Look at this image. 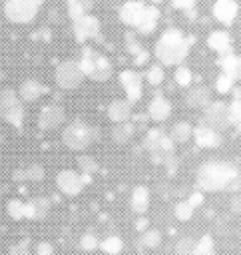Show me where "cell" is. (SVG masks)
<instances>
[{"label": "cell", "instance_id": "cell-1", "mask_svg": "<svg viewBox=\"0 0 241 255\" xmlns=\"http://www.w3.org/2000/svg\"><path fill=\"white\" fill-rule=\"evenodd\" d=\"M239 183V171L233 163L221 159L203 161L195 171V185L199 191H225Z\"/></svg>", "mask_w": 241, "mask_h": 255}, {"label": "cell", "instance_id": "cell-2", "mask_svg": "<svg viewBox=\"0 0 241 255\" xmlns=\"http://www.w3.org/2000/svg\"><path fill=\"white\" fill-rule=\"evenodd\" d=\"M191 46V38H185L181 30L169 28L155 42V58L163 66H179Z\"/></svg>", "mask_w": 241, "mask_h": 255}, {"label": "cell", "instance_id": "cell-3", "mask_svg": "<svg viewBox=\"0 0 241 255\" xmlns=\"http://www.w3.org/2000/svg\"><path fill=\"white\" fill-rule=\"evenodd\" d=\"M78 62H80V68H82L84 76L94 80V82H108L114 74L112 62L104 54L96 52L92 46L82 48V58Z\"/></svg>", "mask_w": 241, "mask_h": 255}, {"label": "cell", "instance_id": "cell-4", "mask_svg": "<svg viewBox=\"0 0 241 255\" xmlns=\"http://www.w3.org/2000/svg\"><path fill=\"white\" fill-rule=\"evenodd\" d=\"M143 145L149 151V157L155 165H163L171 155H175V143L171 141L169 133L159 128H149L143 135Z\"/></svg>", "mask_w": 241, "mask_h": 255}, {"label": "cell", "instance_id": "cell-5", "mask_svg": "<svg viewBox=\"0 0 241 255\" xmlns=\"http://www.w3.org/2000/svg\"><path fill=\"white\" fill-rule=\"evenodd\" d=\"M96 137L98 131L84 120H72L62 129V143L72 151H84Z\"/></svg>", "mask_w": 241, "mask_h": 255}, {"label": "cell", "instance_id": "cell-6", "mask_svg": "<svg viewBox=\"0 0 241 255\" xmlns=\"http://www.w3.org/2000/svg\"><path fill=\"white\" fill-rule=\"evenodd\" d=\"M0 116H2L4 122L14 126L16 129H22L26 112H24V104H22L16 90H12V88L2 90V94H0Z\"/></svg>", "mask_w": 241, "mask_h": 255}, {"label": "cell", "instance_id": "cell-7", "mask_svg": "<svg viewBox=\"0 0 241 255\" xmlns=\"http://www.w3.org/2000/svg\"><path fill=\"white\" fill-rule=\"evenodd\" d=\"M42 0H6L4 16L14 24H28L40 12Z\"/></svg>", "mask_w": 241, "mask_h": 255}, {"label": "cell", "instance_id": "cell-8", "mask_svg": "<svg viewBox=\"0 0 241 255\" xmlns=\"http://www.w3.org/2000/svg\"><path fill=\"white\" fill-rule=\"evenodd\" d=\"M84 72L78 60H62L54 70V80L64 90H74L84 82Z\"/></svg>", "mask_w": 241, "mask_h": 255}, {"label": "cell", "instance_id": "cell-9", "mask_svg": "<svg viewBox=\"0 0 241 255\" xmlns=\"http://www.w3.org/2000/svg\"><path fill=\"white\" fill-rule=\"evenodd\" d=\"M203 126L215 129V131H223L229 124V104H225L223 100H211L205 108H203V116L201 122Z\"/></svg>", "mask_w": 241, "mask_h": 255}, {"label": "cell", "instance_id": "cell-10", "mask_svg": "<svg viewBox=\"0 0 241 255\" xmlns=\"http://www.w3.org/2000/svg\"><path fill=\"white\" fill-rule=\"evenodd\" d=\"M56 187L60 193L74 197V195H80L84 191L86 181L78 169H60L56 175Z\"/></svg>", "mask_w": 241, "mask_h": 255}, {"label": "cell", "instance_id": "cell-11", "mask_svg": "<svg viewBox=\"0 0 241 255\" xmlns=\"http://www.w3.org/2000/svg\"><path fill=\"white\" fill-rule=\"evenodd\" d=\"M72 30L78 42L96 40L100 36V20L92 14H84L78 18H72Z\"/></svg>", "mask_w": 241, "mask_h": 255}, {"label": "cell", "instance_id": "cell-12", "mask_svg": "<svg viewBox=\"0 0 241 255\" xmlns=\"http://www.w3.org/2000/svg\"><path fill=\"white\" fill-rule=\"evenodd\" d=\"M64 122H66V110H64V106L54 104V102L46 104L38 114V128L44 131L58 129Z\"/></svg>", "mask_w": 241, "mask_h": 255}, {"label": "cell", "instance_id": "cell-13", "mask_svg": "<svg viewBox=\"0 0 241 255\" xmlns=\"http://www.w3.org/2000/svg\"><path fill=\"white\" fill-rule=\"evenodd\" d=\"M120 84H121V88H123V92H125V96H127V100H129L131 104L141 98V92H143V78H141V74H139L137 70H131V68L121 70V72H120Z\"/></svg>", "mask_w": 241, "mask_h": 255}, {"label": "cell", "instance_id": "cell-14", "mask_svg": "<svg viewBox=\"0 0 241 255\" xmlns=\"http://www.w3.org/2000/svg\"><path fill=\"white\" fill-rule=\"evenodd\" d=\"M169 114H171V102H169V98L163 96V94H153V98L147 104V116L153 122H163V120L169 118Z\"/></svg>", "mask_w": 241, "mask_h": 255}, {"label": "cell", "instance_id": "cell-15", "mask_svg": "<svg viewBox=\"0 0 241 255\" xmlns=\"http://www.w3.org/2000/svg\"><path fill=\"white\" fill-rule=\"evenodd\" d=\"M237 10H239V6H237L235 0H215L213 6H211V12H213L215 20L225 24V26L233 24V20L237 16Z\"/></svg>", "mask_w": 241, "mask_h": 255}, {"label": "cell", "instance_id": "cell-16", "mask_svg": "<svg viewBox=\"0 0 241 255\" xmlns=\"http://www.w3.org/2000/svg\"><path fill=\"white\" fill-rule=\"evenodd\" d=\"M193 139H195V143L199 147L213 149V147H219L221 133L215 131V129H211V128H207V126H203V124H199V126L193 128Z\"/></svg>", "mask_w": 241, "mask_h": 255}, {"label": "cell", "instance_id": "cell-17", "mask_svg": "<svg viewBox=\"0 0 241 255\" xmlns=\"http://www.w3.org/2000/svg\"><path fill=\"white\" fill-rule=\"evenodd\" d=\"M50 207H52V203H50L48 197H42V195L32 197V199L26 201V219H30V221H42V219L48 217Z\"/></svg>", "mask_w": 241, "mask_h": 255}, {"label": "cell", "instance_id": "cell-18", "mask_svg": "<svg viewBox=\"0 0 241 255\" xmlns=\"http://www.w3.org/2000/svg\"><path fill=\"white\" fill-rule=\"evenodd\" d=\"M131 102L125 98H116L110 102L108 106V118L114 122V124H121V122H129L131 118Z\"/></svg>", "mask_w": 241, "mask_h": 255}, {"label": "cell", "instance_id": "cell-19", "mask_svg": "<svg viewBox=\"0 0 241 255\" xmlns=\"http://www.w3.org/2000/svg\"><path fill=\"white\" fill-rule=\"evenodd\" d=\"M157 22H159V8L153 6V4H145L139 20L135 22V30L141 32V34H151L155 30Z\"/></svg>", "mask_w": 241, "mask_h": 255}, {"label": "cell", "instance_id": "cell-20", "mask_svg": "<svg viewBox=\"0 0 241 255\" xmlns=\"http://www.w3.org/2000/svg\"><path fill=\"white\" fill-rule=\"evenodd\" d=\"M46 92H48V88H46L44 84H40L38 80H32V78L24 80V82L20 84V88H18V96H20L22 102H36V100H40Z\"/></svg>", "mask_w": 241, "mask_h": 255}, {"label": "cell", "instance_id": "cell-21", "mask_svg": "<svg viewBox=\"0 0 241 255\" xmlns=\"http://www.w3.org/2000/svg\"><path fill=\"white\" fill-rule=\"evenodd\" d=\"M149 199H151V193L145 185H135L131 189V195H129V207L133 213L137 215H143L147 209H149Z\"/></svg>", "mask_w": 241, "mask_h": 255}, {"label": "cell", "instance_id": "cell-22", "mask_svg": "<svg viewBox=\"0 0 241 255\" xmlns=\"http://www.w3.org/2000/svg\"><path fill=\"white\" fill-rule=\"evenodd\" d=\"M207 46L213 52H217L219 56L231 54V36H229V32H225V30H213L207 36Z\"/></svg>", "mask_w": 241, "mask_h": 255}, {"label": "cell", "instance_id": "cell-23", "mask_svg": "<svg viewBox=\"0 0 241 255\" xmlns=\"http://www.w3.org/2000/svg\"><path fill=\"white\" fill-rule=\"evenodd\" d=\"M145 4L139 2V0H125L120 8V20L127 26H135V22L139 20L141 12H143Z\"/></svg>", "mask_w": 241, "mask_h": 255}, {"label": "cell", "instance_id": "cell-24", "mask_svg": "<svg viewBox=\"0 0 241 255\" xmlns=\"http://www.w3.org/2000/svg\"><path fill=\"white\" fill-rule=\"evenodd\" d=\"M209 102H211V90L207 86H195L185 96V104L189 108H201L203 110Z\"/></svg>", "mask_w": 241, "mask_h": 255}, {"label": "cell", "instance_id": "cell-25", "mask_svg": "<svg viewBox=\"0 0 241 255\" xmlns=\"http://www.w3.org/2000/svg\"><path fill=\"white\" fill-rule=\"evenodd\" d=\"M221 72L231 76L235 82H241V56L239 54H227L219 58Z\"/></svg>", "mask_w": 241, "mask_h": 255}, {"label": "cell", "instance_id": "cell-26", "mask_svg": "<svg viewBox=\"0 0 241 255\" xmlns=\"http://www.w3.org/2000/svg\"><path fill=\"white\" fill-rule=\"evenodd\" d=\"M161 245V231L155 229V227H149L145 231L139 233L137 237V247L141 251H151V249H157Z\"/></svg>", "mask_w": 241, "mask_h": 255}, {"label": "cell", "instance_id": "cell-27", "mask_svg": "<svg viewBox=\"0 0 241 255\" xmlns=\"http://www.w3.org/2000/svg\"><path fill=\"white\" fill-rule=\"evenodd\" d=\"M135 133V126L131 122H121V124H114L112 128V139L118 145H125Z\"/></svg>", "mask_w": 241, "mask_h": 255}, {"label": "cell", "instance_id": "cell-28", "mask_svg": "<svg viewBox=\"0 0 241 255\" xmlns=\"http://www.w3.org/2000/svg\"><path fill=\"white\" fill-rule=\"evenodd\" d=\"M44 175H46V171L40 163H30V165L14 171V179H18V181H42Z\"/></svg>", "mask_w": 241, "mask_h": 255}, {"label": "cell", "instance_id": "cell-29", "mask_svg": "<svg viewBox=\"0 0 241 255\" xmlns=\"http://www.w3.org/2000/svg\"><path fill=\"white\" fill-rule=\"evenodd\" d=\"M169 137L173 143H185L193 137V126L189 122H175L169 129Z\"/></svg>", "mask_w": 241, "mask_h": 255}, {"label": "cell", "instance_id": "cell-30", "mask_svg": "<svg viewBox=\"0 0 241 255\" xmlns=\"http://www.w3.org/2000/svg\"><path fill=\"white\" fill-rule=\"evenodd\" d=\"M100 251H104L106 255H120L123 251V239L120 235H108L100 241Z\"/></svg>", "mask_w": 241, "mask_h": 255}, {"label": "cell", "instance_id": "cell-31", "mask_svg": "<svg viewBox=\"0 0 241 255\" xmlns=\"http://www.w3.org/2000/svg\"><path fill=\"white\" fill-rule=\"evenodd\" d=\"M92 6H94V0H66V8H68L70 18H78V16L90 14Z\"/></svg>", "mask_w": 241, "mask_h": 255}, {"label": "cell", "instance_id": "cell-32", "mask_svg": "<svg viewBox=\"0 0 241 255\" xmlns=\"http://www.w3.org/2000/svg\"><path fill=\"white\" fill-rule=\"evenodd\" d=\"M76 163H78V171L82 173V175H94V173H98L100 171V163L96 161V157L94 155H80L78 159H76Z\"/></svg>", "mask_w": 241, "mask_h": 255}, {"label": "cell", "instance_id": "cell-33", "mask_svg": "<svg viewBox=\"0 0 241 255\" xmlns=\"http://www.w3.org/2000/svg\"><path fill=\"white\" fill-rule=\"evenodd\" d=\"M193 255H217L215 239H213L209 233L201 235V237L197 239V243H195V251H193Z\"/></svg>", "mask_w": 241, "mask_h": 255}, {"label": "cell", "instance_id": "cell-34", "mask_svg": "<svg viewBox=\"0 0 241 255\" xmlns=\"http://www.w3.org/2000/svg\"><path fill=\"white\" fill-rule=\"evenodd\" d=\"M6 213H8L10 219H14V221L26 219V201H22V199H18V197L10 199V201L6 203Z\"/></svg>", "mask_w": 241, "mask_h": 255}, {"label": "cell", "instance_id": "cell-35", "mask_svg": "<svg viewBox=\"0 0 241 255\" xmlns=\"http://www.w3.org/2000/svg\"><path fill=\"white\" fill-rule=\"evenodd\" d=\"M143 78H145L147 84H151V86H159V84H163V80H165L163 66H161V64H151V66H147Z\"/></svg>", "mask_w": 241, "mask_h": 255}, {"label": "cell", "instance_id": "cell-36", "mask_svg": "<svg viewBox=\"0 0 241 255\" xmlns=\"http://www.w3.org/2000/svg\"><path fill=\"white\" fill-rule=\"evenodd\" d=\"M173 213H175V217H177L179 221H189V219L193 217V213H195V207H193L187 199H181V201L175 203Z\"/></svg>", "mask_w": 241, "mask_h": 255}, {"label": "cell", "instance_id": "cell-37", "mask_svg": "<svg viewBox=\"0 0 241 255\" xmlns=\"http://www.w3.org/2000/svg\"><path fill=\"white\" fill-rule=\"evenodd\" d=\"M78 247H80L82 251H86V253L96 251V249H100V239H98V235H96L94 231H86V233L80 237Z\"/></svg>", "mask_w": 241, "mask_h": 255}, {"label": "cell", "instance_id": "cell-38", "mask_svg": "<svg viewBox=\"0 0 241 255\" xmlns=\"http://www.w3.org/2000/svg\"><path fill=\"white\" fill-rule=\"evenodd\" d=\"M215 90L219 92V94H231L233 90H235V80L231 78V76H227V74H219L217 78H215Z\"/></svg>", "mask_w": 241, "mask_h": 255}, {"label": "cell", "instance_id": "cell-39", "mask_svg": "<svg viewBox=\"0 0 241 255\" xmlns=\"http://www.w3.org/2000/svg\"><path fill=\"white\" fill-rule=\"evenodd\" d=\"M173 78H175V82H177L179 86H189V84L193 82V72H191V68L179 64V66H175Z\"/></svg>", "mask_w": 241, "mask_h": 255}, {"label": "cell", "instance_id": "cell-40", "mask_svg": "<svg viewBox=\"0 0 241 255\" xmlns=\"http://www.w3.org/2000/svg\"><path fill=\"white\" fill-rule=\"evenodd\" d=\"M195 239L193 237H181L175 243V255H193L195 251Z\"/></svg>", "mask_w": 241, "mask_h": 255}, {"label": "cell", "instance_id": "cell-41", "mask_svg": "<svg viewBox=\"0 0 241 255\" xmlns=\"http://www.w3.org/2000/svg\"><path fill=\"white\" fill-rule=\"evenodd\" d=\"M8 255H34V253L30 251L28 241H20V243H14V245L8 249Z\"/></svg>", "mask_w": 241, "mask_h": 255}, {"label": "cell", "instance_id": "cell-42", "mask_svg": "<svg viewBox=\"0 0 241 255\" xmlns=\"http://www.w3.org/2000/svg\"><path fill=\"white\" fill-rule=\"evenodd\" d=\"M125 46H127V50L131 52V56H137L139 52H143L141 46H139V42L135 40L133 32H127V34H125Z\"/></svg>", "mask_w": 241, "mask_h": 255}, {"label": "cell", "instance_id": "cell-43", "mask_svg": "<svg viewBox=\"0 0 241 255\" xmlns=\"http://www.w3.org/2000/svg\"><path fill=\"white\" fill-rule=\"evenodd\" d=\"M34 255H54V247L50 241H38L34 245Z\"/></svg>", "mask_w": 241, "mask_h": 255}, {"label": "cell", "instance_id": "cell-44", "mask_svg": "<svg viewBox=\"0 0 241 255\" xmlns=\"http://www.w3.org/2000/svg\"><path fill=\"white\" fill-rule=\"evenodd\" d=\"M203 199H205V197H203V191H199V189H197V191H193V193H189V197H187V201H189L193 207L203 205Z\"/></svg>", "mask_w": 241, "mask_h": 255}, {"label": "cell", "instance_id": "cell-45", "mask_svg": "<svg viewBox=\"0 0 241 255\" xmlns=\"http://www.w3.org/2000/svg\"><path fill=\"white\" fill-rule=\"evenodd\" d=\"M177 165H179V159H177L175 155H171V157H169V159L163 163V167L167 169V173H169V175H175V171H177Z\"/></svg>", "mask_w": 241, "mask_h": 255}, {"label": "cell", "instance_id": "cell-46", "mask_svg": "<svg viewBox=\"0 0 241 255\" xmlns=\"http://www.w3.org/2000/svg\"><path fill=\"white\" fill-rule=\"evenodd\" d=\"M171 4L179 10H193L195 8V0H171Z\"/></svg>", "mask_w": 241, "mask_h": 255}, {"label": "cell", "instance_id": "cell-47", "mask_svg": "<svg viewBox=\"0 0 241 255\" xmlns=\"http://www.w3.org/2000/svg\"><path fill=\"white\" fill-rule=\"evenodd\" d=\"M135 227H137V231L141 233V231H145V229H149V221H147V219H145V217L141 215V217L137 219V223H135Z\"/></svg>", "mask_w": 241, "mask_h": 255}, {"label": "cell", "instance_id": "cell-48", "mask_svg": "<svg viewBox=\"0 0 241 255\" xmlns=\"http://www.w3.org/2000/svg\"><path fill=\"white\" fill-rule=\"evenodd\" d=\"M145 60H147V52H139L137 56H133V64L135 66H141Z\"/></svg>", "mask_w": 241, "mask_h": 255}, {"label": "cell", "instance_id": "cell-49", "mask_svg": "<svg viewBox=\"0 0 241 255\" xmlns=\"http://www.w3.org/2000/svg\"><path fill=\"white\" fill-rule=\"evenodd\" d=\"M231 209H233L235 213H241V197H235V199L231 201Z\"/></svg>", "mask_w": 241, "mask_h": 255}, {"label": "cell", "instance_id": "cell-50", "mask_svg": "<svg viewBox=\"0 0 241 255\" xmlns=\"http://www.w3.org/2000/svg\"><path fill=\"white\" fill-rule=\"evenodd\" d=\"M159 2H163V0H151V4H153V6H157Z\"/></svg>", "mask_w": 241, "mask_h": 255}, {"label": "cell", "instance_id": "cell-51", "mask_svg": "<svg viewBox=\"0 0 241 255\" xmlns=\"http://www.w3.org/2000/svg\"><path fill=\"white\" fill-rule=\"evenodd\" d=\"M141 255H145V253H141Z\"/></svg>", "mask_w": 241, "mask_h": 255}]
</instances>
